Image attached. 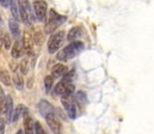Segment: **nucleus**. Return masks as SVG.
<instances>
[{
    "mask_svg": "<svg viewBox=\"0 0 154 134\" xmlns=\"http://www.w3.org/2000/svg\"><path fill=\"white\" fill-rule=\"evenodd\" d=\"M32 6H34V11H35L36 18L38 19L39 22H43L45 19V17H47V11H48L47 2L42 1V0H36V1H34Z\"/></svg>",
    "mask_w": 154,
    "mask_h": 134,
    "instance_id": "obj_6",
    "label": "nucleus"
},
{
    "mask_svg": "<svg viewBox=\"0 0 154 134\" xmlns=\"http://www.w3.org/2000/svg\"><path fill=\"white\" fill-rule=\"evenodd\" d=\"M45 121H47V123H48V126L50 127V129H51V132L54 134H61V122H60V120L57 119V116H56V114L55 113H51V114H49V115H47L45 117Z\"/></svg>",
    "mask_w": 154,
    "mask_h": 134,
    "instance_id": "obj_7",
    "label": "nucleus"
},
{
    "mask_svg": "<svg viewBox=\"0 0 154 134\" xmlns=\"http://www.w3.org/2000/svg\"><path fill=\"white\" fill-rule=\"evenodd\" d=\"M53 83H54V79L50 77V76H47L44 78V88H45V91L49 92L51 88H53Z\"/></svg>",
    "mask_w": 154,
    "mask_h": 134,
    "instance_id": "obj_23",
    "label": "nucleus"
},
{
    "mask_svg": "<svg viewBox=\"0 0 154 134\" xmlns=\"http://www.w3.org/2000/svg\"><path fill=\"white\" fill-rule=\"evenodd\" d=\"M34 120L30 115L24 116V132L25 134H34Z\"/></svg>",
    "mask_w": 154,
    "mask_h": 134,
    "instance_id": "obj_13",
    "label": "nucleus"
},
{
    "mask_svg": "<svg viewBox=\"0 0 154 134\" xmlns=\"http://www.w3.org/2000/svg\"><path fill=\"white\" fill-rule=\"evenodd\" d=\"M0 82H2V83H4L5 85H7V86H10V85L12 84L10 73H8L6 70H4V68H0Z\"/></svg>",
    "mask_w": 154,
    "mask_h": 134,
    "instance_id": "obj_19",
    "label": "nucleus"
},
{
    "mask_svg": "<svg viewBox=\"0 0 154 134\" xmlns=\"http://www.w3.org/2000/svg\"><path fill=\"white\" fill-rule=\"evenodd\" d=\"M65 36H66L65 31H56L49 37V40H48V51L50 54H54V53H56V50L60 49L61 45L65 41Z\"/></svg>",
    "mask_w": 154,
    "mask_h": 134,
    "instance_id": "obj_4",
    "label": "nucleus"
},
{
    "mask_svg": "<svg viewBox=\"0 0 154 134\" xmlns=\"http://www.w3.org/2000/svg\"><path fill=\"white\" fill-rule=\"evenodd\" d=\"M68 72V70H67V67L65 66V65H62V64H57V65H55L54 67H53V70H51V78L54 79V78H61V77H63L66 73Z\"/></svg>",
    "mask_w": 154,
    "mask_h": 134,
    "instance_id": "obj_11",
    "label": "nucleus"
},
{
    "mask_svg": "<svg viewBox=\"0 0 154 134\" xmlns=\"http://www.w3.org/2000/svg\"><path fill=\"white\" fill-rule=\"evenodd\" d=\"M38 111L43 117H45L47 115H49L51 113H55V109L48 101H41L38 103Z\"/></svg>",
    "mask_w": 154,
    "mask_h": 134,
    "instance_id": "obj_10",
    "label": "nucleus"
},
{
    "mask_svg": "<svg viewBox=\"0 0 154 134\" xmlns=\"http://www.w3.org/2000/svg\"><path fill=\"white\" fill-rule=\"evenodd\" d=\"M16 86V89L18 91H22L23 88H24V82H23V78H22V74L18 73L17 71H14V74H13V78L11 79Z\"/></svg>",
    "mask_w": 154,
    "mask_h": 134,
    "instance_id": "obj_16",
    "label": "nucleus"
},
{
    "mask_svg": "<svg viewBox=\"0 0 154 134\" xmlns=\"http://www.w3.org/2000/svg\"><path fill=\"white\" fill-rule=\"evenodd\" d=\"M73 79H75V70L68 71V72L62 77V80H61V82H63V83H66V84H72V80H73Z\"/></svg>",
    "mask_w": 154,
    "mask_h": 134,
    "instance_id": "obj_20",
    "label": "nucleus"
},
{
    "mask_svg": "<svg viewBox=\"0 0 154 134\" xmlns=\"http://www.w3.org/2000/svg\"><path fill=\"white\" fill-rule=\"evenodd\" d=\"M65 20H66L65 16H61V14L56 13L54 10H50L49 11V18H48V20L45 23V26H44V33L45 34L54 33L60 25L63 24Z\"/></svg>",
    "mask_w": 154,
    "mask_h": 134,
    "instance_id": "obj_2",
    "label": "nucleus"
},
{
    "mask_svg": "<svg viewBox=\"0 0 154 134\" xmlns=\"http://www.w3.org/2000/svg\"><path fill=\"white\" fill-rule=\"evenodd\" d=\"M12 113H13L12 98H11V96H5V102H4V107H2V111H1L0 116H2L5 119V121H11Z\"/></svg>",
    "mask_w": 154,
    "mask_h": 134,
    "instance_id": "obj_8",
    "label": "nucleus"
},
{
    "mask_svg": "<svg viewBox=\"0 0 154 134\" xmlns=\"http://www.w3.org/2000/svg\"><path fill=\"white\" fill-rule=\"evenodd\" d=\"M23 53H24V50H23V45H22V42H20L19 40H17V41L14 42L13 47H12L11 54H12V56H13L14 59H18V58H20V56L23 55Z\"/></svg>",
    "mask_w": 154,
    "mask_h": 134,
    "instance_id": "obj_14",
    "label": "nucleus"
},
{
    "mask_svg": "<svg viewBox=\"0 0 154 134\" xmlns=\"http://www.w3.org/2000/svg\"><path fill=\"white\" fill-rule=\"evenodd\" d=\"M34 133L35 134H47V132L44 131V128L42 127V125H41V122H35V125H34Z\"/></svg>",
    "mask_w": 154,
    "mask_h": 134,
    "instance_id": "obj_24",
    "label": "nucleus"
},
{
    "mask_svg": "<svg viewBox=\"0 0 154 134\" xmlns=\"http://www.w3.org/2000/svg\"><path fill=\"white\" fill-rule=\"evenodd\" d=\"M10 8H11V11H12V14H13V19L18 22V19L20 18V17H19V8H18V2H17V1H11Z\"/></svg>",
    "mask_w": 154,
    "mask_h": 134,
    "instance_id": "obj_21",
    "label": "nucleus"
},
{
    "mask_svg": "<svg viewBox=\"0 0 154 134\" xmlns=\"http://www.w3.org/2000/svg\"><path fill=\"white\" fill-rule=\"evenodd\" d=\"M20 70L22 74H28V59H23V61L20 62Z\"/></svg>",
    "mask_w": 154,
    "mask_h": 134,
    "instance_id": "obj_25",
    "label": "nucleus"
},
{
    "mask_svg": "<svg viewBox=\"0 0 154 134\" xmlns=\"http://www.w3.org/2000/svg\"><path fill=\"white\" fill-rule=\"evenodd\" d=\"M73 101H74V103H77L79 107H84L87 103V96H86V93L84 91H77Z\"/></svg>",
    "mask_w": 154,
    "mask_h": 134,
    "instance_id": "obj_15",
    "label": "nucleus"
},
{
    "mask_svg": "<svg viewBox=\"0 0 154 134\" xmlns=\"http://www.w3.org/2000/svg\"><path fill=\"white\" fill-rule=\"evenodd\" d=\"M20 42H22V45H23V50H24L26 54L31 55V54H32V48H34V42H32L31 35H30L28 31H25V33L23 34V40H22Z\"/></svg>",
    "mask_w": 154,
    "mask_h": 134,
    "instance_id": "obj_9",
    "label": "nucleus"
},
{
    "mask_svg": "<svg viewBox=\"0 0 154 134\" xmlns=\"http://www.w3.org/2000/svg\"><path fill=\"white\" fill-rule=\"evenodd\" d=\"M80 35H81V28L80 26H74V28H72L69 30V33L67 35V40L74 42L80 37Z\"/></svg>",
    "mask_w": 154,
    "mask_h": 134,
    "instance_id": "obj_17",
    "label": "nucleus"
},
{
    "mask_svg": "<svg viewBox=\"0 0 154 134\" xmlns=\"http://www.w3.org/2000/svg\"><path fill=\"white\" fill-rule=\"evenodd\" d=\"M1 39H2V45H4V48H10V45H11V40H10L8 35H4Z\"/></svg>",
    "mask_w": 154,
    "mask_h": 134,
    "instance_id": "obj_26",
    "label": "nucleus"
},
{
    "mask_svg": "<svg viewBox=\"0 0 154 134\" xmlns=\"http://www.w3.org/2000/svg\"><path fill=\"white\" fill-rule=\"evenodd\" d=\"M18 8H19V17L20 19L28 24V25H31L35 20L34 18V14L31 12V6L28 1H19L18 2Z\"/></svg>",
    "mask_w": 154,
    "mask_h": 134,
    "instance_id": "obj_3",
    "label": "nucleus"
},
{
    "mask_svg": "<svg viewBox=\"0 0 154 134\" xmlns=\"http://www.w3.org/2000/svg\"><path fill=\"white\" fill-rule=\"evenodd\" d=\"M4 102H5V95H4V91L0 88V114L2 111V107H4Z\"/></svg>",
    "mask_w": 154,
    "mask_h": 134,
    "instance_id": "obj_27",
    "label": "nucleus"
},
{
    "mask_svg": "<svg viewBox=\"0 0 154 134\" xmlns=\"http://www.w3.org/2000/svg\"><path fill=\"white\" fill-rule=\"evenodd\" d=\"M16 134H24V133H23V131H18V132H17Z\"/></svg>",
    "mask_w": 154,
    "mask_h": 134,
    "instance_id": "obj_30",
    "label": "nucleus"
},
{
    "mask_svg": "<svg viewBox=\"0 0 154 134\" xmlns=\"http://www.w3.org/2000/svg\"><path fill=\"white\" fill-rule=\"evenodd\" d=\"M61 103H62L65 110L67 111L68 117L69 119H75L77 117V105L73 101V97L72 96H62Z\"/></svg>",
    "mask_w": 154,
    "mask_h": 134,
    "instance_id": "obj_5",
    "label": "nucleus"
},
{
    "mask_svg": "<svg viewBox=\"0 0 154 134\" xmlns=\"http://www.w3.org/2000/svg\"><path fill=\"white\" fill-rule=\"evenodd\" d=\"M68 84L63 83V82H60L56 86H55V90H54V93L55 95H59V96H63L65 92H66V88H67Z\"/></svg>",
    "mask_w": 154,
    "mask_h": 134,
    "instance_id": "obj_22",
    "label": "nucleus"
},
{
    "mask_svg": "<svg viewBox=\"0 0 154 134\" xmlns=\"http://www.w3.org/2000/svg\"><path fill=\"white\" fill-rule=\"evenodd\" d=\"M0 4H1L2 6H5V7H7V6L10 7V5H11V1H6V0H1V1H0Z\"/></svg>",
    "mask_w": 154,
    "mask_h": 134,
    "instance_id": "obj_29",
    "label": "nucleus"
},
{
    "mask_svg": "<svg viewBox=\"0 0 154 134\" xmlns=\"http://www.w3.org/2000/svg\"><path fill=\"white\" fill-rule=\"evenodd\" d=\"M34 41L37 43V41H38V45L42 43V41H43V37L42 36H39V30H37V33L35 34V39H34Z\"/></svg>",
    "mask_w": 154,
    "mask_h": 134,
    "instance_id": "obj_28",
    "label": "nucleus"
},
{
    "mask_svg": "<svg viewBox=\"0 0 154 134\" xmlns=\"http://www.w3.org/2000/svg\"><path fill=\"white\" fill-rule=\"evenodd\" d=\"M84 49V43L80 41H74L68 45H66L62 50L57 53V60L60 61H68L77 56L78 54Z\"/></svg>",
    "mask_w": 154,
    "mask_h": 134,
    "instance_id": "obj_1",
    "label": "nucleus"
},
{
    "mask_svg": "<svg viewBox=\"0 0 154 134\" xmlns=\"http://www.w3.org/2000/svg\"><path fill=\"white\" fill-rule=\"evenodd\" d=\"M0 20H1V17H0Z\"/></svg>",
    "mask_w": 154,
    "mask_h": 134,
    "instance_id": "obj_31",
    "label": "nucleus"
},
{
    "mask_svg": "<svg viewBox=\"0 0 154 134\" xmlns=\"http://www.w3.org/2000/svg\"><path fill=\"white\" fill-rule=\"evenodd\" d=\"M8 28H10V31L12 33V35L14 36V37H18L19 36V24H18V22L17 20H14L13 18H11L10 20H8Z\"/></svg>",
    "mask_w": 154,
    "mask_h": 134,
    "instance_id": "obj_18",
    "label": "nucleus"
},
{
    "mask_svg": "<svg viewBox=\"0 0 154 134\" xmlns=\"http://www.w3.org/2000/svg\"><path fill=\"white\" fill-rule=\"evenodd\" d=\"M25 115H28V109L25 108V105L19 104V105L14 109V111L12 113V119H11V121L14 122V121H17L18 119H20L22 116H25Z\"/></svg>",
    "mask_w": 154,
    "mask_h": 134,
    "instance_id": "obj_12",
    "label": "nucleus"
}]
</instances>
